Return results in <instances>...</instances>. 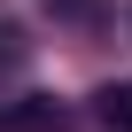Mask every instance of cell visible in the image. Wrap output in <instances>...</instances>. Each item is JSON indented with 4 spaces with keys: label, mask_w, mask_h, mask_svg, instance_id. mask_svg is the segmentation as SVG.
Masks as SVG:
<instances>
[{
    "label": "cell",
    "mask_w": 132,
    "mask_h": 132,
    "mask_svg": "<svg viewBox=\"0 0 132 132\" xmlns=\"http://www.w3.org/2000/svg\"><path fill=\"white\" fill-rule=\"evenodd\" d=\"M8 132H70V109L47 101V93H23V101L8 109Z\"/></svg>",
    "instance_id": "obj_1"
},
{
    "label": "cell",
    "mask_w": 132,
    "mask_h": 132,
    "mask_svg": "<svg viewBox=\"0 0 132 132\" xmlns=\"http://www.w3.org/2000/svg\"><path fill=\"white\" fill-rule=\"evenodd\" d=\"M93 117H101L109 132H132V86H101V93H93Z\"/></svg>",
    "instance_id": "obj_2"
},
{
    "label": "cell",
    "mask_w": 132,
    "mask_h": 132,
    "mask_svg": "<svg viewBox=\"0 0 132 132\" xmlns=\"http://www.w3.org/2000/svg\"><path fill=\"white\" fill-rule=\"evenodd\" d=\"M23 54H31V39H23V23H0V70H16Z\"/></svg>",
    "instance_id": "obj_3"
},
{
    "label": "cell",
    "mask_w": 132,
    "mask_h": 132,
    "mask_svg": "<svg viewBox=\"0 0 132 132\" xmlns=\"http://www.w3.org/2000/svg\"><path fill=\"white\" fill-rule=\"evenodd\" d=\"M54 16H70V23H86V16H101V0H47Z\"/></svg>",
    "instance_id": "obj_4"
}]
</instances>
